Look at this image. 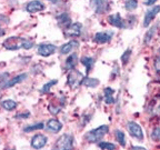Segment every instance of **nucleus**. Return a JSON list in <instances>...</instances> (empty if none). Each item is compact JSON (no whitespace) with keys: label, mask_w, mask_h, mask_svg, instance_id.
Masks as SVG:
<instances>
[{"label":"nucleus","mask_w":160,"mask_h":150,"mask_svg":"<svg viewBox=\"0 0 160 150\" xmlns=\"http://www.w3.org/2000/svg\"><path fill=\"white\" fill-rule=\"evenodd\" d=\"M157 28H158V26L156 25V26H153L152 28H150L147 32H146L145 38H143V43H145V45H148V43L152 40L153 36H155L156 32H157Z\"/></svg>","instance_id":"21"},{"label":"nucleus","mask_w":160,"mask_h":150,"mask_svg":"<svg viewBox=\"0 0 160 150\" xmlns=\"http://www.w3.org/2000/svg\"><path fill=\"white\" fill-rule=\"evenodd\" d=\"M108 22L111 26H113V27L120 28V29H123V28L127 27L126 21L120 16V13H113V15L108 16Z\"/></svg>","instance_id":"13"},{"label":"nucleus","mask_w":160,"mask_h":150,"mask_svg":"<svg viewBox=\"0 0 160 150\" xmlns=\"http://www.w3.org/2000/svg\"><path fill=\"white\" fill-rule=\"evenodd\" d=\"M99 148L100 149H103V150H115V149H117V147H116V145L115 143H111V142H100L99 145Z\"/></svg>","instance_id":"29"},{"label":"nucleus","mask_w":160,"mask_h":150,"mask_svg":"<svg viewBox=\"0 0 160 150\" xmlns=\"http://www.w3.org/2000/svg\"><path fill=\"white\" fill-rule=\"evenodd\" d=\"M155 69L157 72L160 73V56H158L155 60Z\"/></svg>","instance_id":"32"},{"label":"nucleus","mask_w":160,"mask_h":150,"mask_svg":"<svg viewBox=\"0 0 160 150\" xmlns=\"http://www.w3.org/2000/svg\"><path fill=\"white\" fill-rule=\"evenodd\" d=\"M57 46L52 43H40L37 47V53L41 57H49L57 51Z\"/></svg>","instance_id":"7"},{"label":"nucleus","mask_w":160,"mask_h":150,"mask_svg":"<svg viewBox=\"0 0 160 150\" xmlns=\"http://www.w3.org/2000/svg\"><path fill=\"white\" fill-rule=\"evenodd\" d=\"M79 46H80L79 41H77V40H71V41H68V42L63 43V45L60 47L59 52L61 53V55H68V53H70L71 51H73V50L78 49Z\"/></svg>","instance_id":"14"},{"label":"nucleus","mask_w":160,"mask_h":150,"mask_svg":"<svg viewBox=\"0 0 160 150\" xmlns=\"http://www.w3.org/2000/svg\"><path fill=\"white\" fill-rule=\"evenodd\" d=\"M45 127V123L43 122H38V123H33V125H30L25 127L23 131L25 132H31V131H35V130H39V129H42Z\"/></svg>","instance_id":"25"},{"label":"nucleus","mask_w":160,"mask_h":150,"mask_svg":"<svg viewBox=\"0 0 160 150\" xmlns=\"http://www.w3.org/2000/svg\"><path fill=\"white\" fill-rule=\"evenodd\" d=\"M46 9V6L43 2H41L40 0H31L26 5V10L29 13H36L43 11Z\"/></svg>","instance_id":"11"},{"label":"nucleus","mask_w":160,"mask_h":150,"mask_svg":"<svg viewBox=\"0 0 160 150\" xmlns=\"http://www.w3.org/2000/svg\"><path fill=\"white\" fill-rule=\"evenodd\" d=\"M138 7V0H127L123 5V8L128 11H132V10L137 9Z\"/></svg>","instance_id":"26"},{"label":"nucleus","mask_w":160,"mask_h":150,"mask_svg":"<svg viewBox=\"0 0 160 150\" xmlns=\"http://www.w3.org/2000/svg\"><path fill=\"white\" fill-rule=\"evenodd\" d=\"M112 38V31H99V32H96L95 36H93V41L96 43H99V45H103V43L110 42Z\"/></svg>","instance_id":"10"},{"label":"nucleus","mask_w":160,"mask_h":150,"mask_svg":"<svg viewBox=\"0 0 160 150\" xmlns=\"http://www.w3.org/2000/svg\"><path fill=\"white\" fill-rule=\"evenodd\" d=\"M48 142L47 136L42 135V133H37L32 137L31 139V147L35 149H41L43 148Z\"/></svg>","instance_id":"12"},{"label":"nucleus","mask_w":160,"mask_h":150,"mask_svg":"<svg viewBox=\"0 0 160 150\" xmlns=\"http://www.w3.org/2000/svg\"><path fill=\"white\" fill-rule=\"evenodd\" d=\"M113 93H115V91H113L112 88L106 87L105 89H103L105 102L107 103V105H112V103H115V97H113Z\"/></svg>","instance_id":"18"},{"label":"nucleus","mask_w":160,"mask_h":150,"mask_svg":"<svg viewBox=\"0 0 160 150\" xmlns=\"http://www.w3.org/2000/svg\"><path fill=\"white\" fill-rule=\"evenodd\" d=\"M127 130H128V132L135 139L139 140V141H143L145 135H143L142 128L140 127L139 123L135 122V121H128Z\"/></svg>","instance_id":"6"},{"label":"nucleus","mask_w":160,"mask_h":150,"mask_svg":"<svg viewBox=\"0 0 160 150\" xmlns=\"http://www.w3.org/2000/svg\"><path fill=\"white\" fill-rule=\"evenodd\" d=\"M48 1H51V2H58L59 0H48Z\"/></svg>","instance_id":"36"},{"label":"nucleus","mask_w":160,"mask_h":150,"mask_svg":"<svg viewBox=\"0 0 160 150\" xmlns=\"http://www.w3.org/2000/svg\"><path fill=\"white\" fill-rule=\"evenodd\" d=\"M78 63V56L77 53H72L66 59L65 61V69L66 70H72Z\"/></svg>","instance_id":"17"},{"label":"nucleus","mask_w":160,"mask_h":150,"mask_svg":"<svg viewBox=\"0 0 160 150\" xmlns=\"http://www.w3.org/2000/svg\"><path fill=\"white\" fill-rule=\"evenodd\" d=\"M115 136H116V139H117L118 143H119L121 147H126V145H127V141H126V135L123 131H121V130H116L115 132Z\"/></svg>","instance_id":"23"},{"label":"nucleus","mask_w":160,"mask_h":150,"mask_svg":"<svg viewBox=\"0 0 160 150\" xmlns=\"http://www.w3.org/2000/svg\"><path fill=\"white\" fill-rule=\"evenodd\" d=\"M83 80H85V77L80 71L76 69L70 70V72L68 73L67 76V85L69 86L70 89H77L83 83Z\"/></svg>","instance_id":"3"},{"label":"nucleus","mask_w":160,"mask_h":150,"mask_svg":"<svg viewBox=\"0 0 160 150\" xmlns=\"http://www.w3.org/2000/svg\"><path fill=\"white\" fill-rule=\"evenodd\" d=\"M90 8L97 15H105L110 10V3L107 0H90Z\"/></svg>","instance_id":"5"},{"label":"nucleus","mask_w":160,"mask_h":150,"mask_svg":"<svg viewBox=\"0 0 160 150\" xmlns=\"http://www.w3.org/2000/svg\"><path fill=\"white\" fill-rule=\"evenodd\" d=\"M1 106H2L3 109L8 110V111H11V110H15L16 108H17L18 103L16 102L15 100L6 99V100H3L2 102H1Z\"/></svg>","instance_id":"22"},{"label":"nucleus","mask_w":160,"mask_h":150,"mask_svg":"<svg viewBox=\"0 0 160 150\" xmlns=\"http://www.w3.org/2000/svg\"><path fill=\"white\" fill-rule=\"evenodd\" d=\"M35 46L33 41L29 39H26L23 37H18V36H12L7 39L3 40L2 47L6 50H10V51H16V50L20 49H26L29 50Z\"/></svg>","instance_id":"1"},{"label":"nucleus","mask_w":160,"mask_h":150,"mask_svg":"<svg viewBox=\"0 0 160 150\" xmlns=\"http://www.w3.org/2000/svg\"><path fill=\"white\" fill-rule=\"evenodd\" d=\"M100 83V81L96 78H91V77H85V80H83V86L86 87H91V88H95L97 87L98 85Z\"/></svg>","instance_id":"24"},{"label":"nucleus","mask_w":160,"mask_h":150,"mask_svg":"<svg viewBox=\"0 0 160 150\" xmlns=\"http://www.w3.org/2000/svg\"><path fill=\"white\" fill-rule=\"evenodd\" d=\"M73 136L69 135V133H63L62 136H60L58 140L55 143V149L58 150H71L73 149Z\"/></svg>","instance_id":"4"},{"label":"nucleus","mask_w":160,"mask_h":150,"mask_svg":"<svg viewBox=\"0 0 160 150\" xmlns=\"http://www.w3.org/2000/svg\"><path fill=\"white\" fill-rule=\"evenodd\" d=\"M151 138L153 140H156V141H160V127L156 128L152 132H151Z\"/></svg>","instance_id":"31"},{"label":"nucleus","mask_w":160,"mask_h":150,"mask_svg":"<svg viewBox=\"0 0 160 150\" xmlns=\"http://www.w3.org/2000/svg\"><path fill=\"white\" fill-rule=\"evenodd\" d=\"M48 110H49V112L51 113V115L56 116V115H58V113L60 112V110H61V107H59V106L55 105V103H50V105L48 106Z\"/></svg>","instance_id":"30"},{"label":"nucleus","mask_w":160,"mask_h":150,"mask_svg":"<svg viewBox=\"0 0 160 150\" xmlns=\"http://www.w3.org/2000/svg\"><path fill=\"white\" fill-rule=\"evenodd\" d=\"M131 53H132V51H131V49H127L125 51V52L122 53V56H121V63H122V66H126L128 62H129V59L130 57H131Z\"/></svg>","instance_id":"28"},{"label":"nucleus","mask_w":160,"mask_h":150,"mask_svg":"<svg viewBox=\"0 0 160 150\" xmlns=\"http://www.w3.org/2000/svg\"><path fill=\"white\" fill-rule=\"evenodd\" d=\"M160 12V6H152L146 11V15L143 17V27H148L150 23L152 22V20L157 17V15Z\"/></svg>","instance_id":"9"},{"label":"nucleus","mask_w":160,"mask_h":150,"mask_svg":"<svg viewBox=\"0 0 160 150\" xmlns=\"http://www.w3.org/2000/svg\"><path fill=\"white\" fill-rule=\"evenodd\" d=\"M82 32V23L80 22H71L68 27L65 28V35L67 37H79Z\"/></svg>","instance_id":"8"},{"label":"nucleus","mask_w":160,"mask_h":150,"mask_svg":"<svg viewBox=\"0 0 160 150\" xmlns=\"http://www.w3.org/2000/svg\"><path fill=\"white\" fill-rule=\"evenodd\" d=\"M29 116H30L29 112H26L25 115H17L16 117H17V118H28Z\"/></svg>","instance_id":"34"},{"label":"nucleus","mask_w":160,"mask_h":150,"mask_svg":"<svg viewBox=\"0 0 160 150\" xmlns=\"http://www.w3.org/2000/svg\"><path fill=\"white\" fill-rule=\"evenodd\" d=\"M46 127H47V129L49 130V131H51V132H59L60 130L62 129V123L60 122L58 119H55V118H52V119L48 120L47 125H46Z\"/></svg>","instance_id":"16"},{"label":"nucleus","mask_w":160,"mask_h":150,"mask_svg":"<svg viewBox=\"0 0 160 150\" xmlns=\"http://www.w3.org/2000/svg\"><path fill=\"white\" fill-rule=\"evenodd\" d=\"M108 132H109V127L107 125H102V126H99L98 128L90 130L88 132H86L83 138L86 139L87 142L96 143V142H99L100 140L102 139Z\"/></svg>","instance_id":"2"},{"label":"nucleus","mask_w":160,"mask_h":150,"mask_svg":"<svg viewBox=\"0 0 160 150\" xmlns=\"http://www.w3.org/2000/svg\"><path fill=\"white\" fill-rule=\"evenodd\" d=\"M56 19H57L58 23L60 26H63V27H68L71 23V18L68 13H60L59 16L56 17Z\"/></svg>","instance_id":"19"},{"label":"nucleus","mask_w":160,"mask_h":150,"mask_svg":"<svg viewBox=\"0 0 160 150\" xmlns=\"http://www.w3.org/2000/svg\"><path fill=\"white\" fill-rule=\"evenodd\" d=\"M157 0H146V5L147 6H153Z\"/></svg>","instance_id":"33"},{"label":"nucleus","mask_w":160,"mask_h":150,"mask_svg":"<svg viewBox=\"0 0 160 150\" xmlns=\"http://www.w3.org/2000/svg\"><path fill=\"white\" fill-rule=\"evenodd\" d=\"M57 82H58V80H50L49 82H47V83H45L43 85V87L41 88V92L42 93H48L50 91V89L52 88V86H55V85H57Z\"/></svg>","instance_id":"27"},{"label":"nucleus","mask_w":160,"mask_h":150,"mask_svg":"<svg viewBox=\"0 0 160 150\" xmlns=\"http://www.w3.org/2000/svg\"><path fill=\"white\" fill-rule=\"evenodd\" d=\"M28 77L27 73H21V75H18V76H15L12 77L11 79H8V81L6 83L2 85V89H7V88H11L13 86H16L17 83H20L22 82L23 80H26Z\"/></svg>","instance_id":"15"},{"label":"nucleus","mask_w":160,"mask_h":150,"mask_svg":"<svg viewBox=\"0 0 160 150\" xmlns=\"http://www.w3.org/2000/svg\"><path fill=\"white\" fill-rule=\"evenodd\" d=\"M132 149H136V150H142V149H146L145 147H139V146H133Z\"/></svg>","instance_id":"35"},{"label":"nucleus","mask_w":160,"mask_h":150,"mask_svg":"<svg viewBox=\"0 0 160 150\" xmlns=\"http://www.w3.org/2000/svg\"><path fill=\"white\" fill-rule=\"evenodd\" d=\"M81 63H82L83 66L86 67V71H87V73L90 72V70L92 69L93 67V63H95V59H93L92 57H88V56H86V57H82L81 58Z\"/></svg>","instance_id":"20"}]
</instances>
